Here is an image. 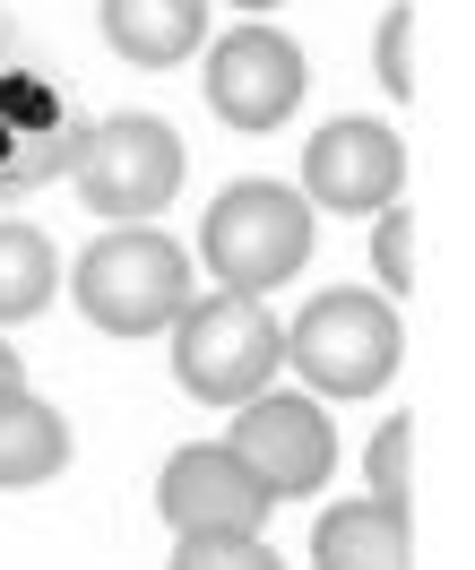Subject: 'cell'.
I'll use <instances>...</instances> for the list:
<instances>
[{"mask_svg":"<svg viewBox=\"0 0 475 570\" xmlns=\"http://www.w3.org/2000/svg\"><path fill=\"white\" fill-rule=\"evenodd\" d=\"M70 294L105 337H156L190 312V259L156 225H112L105 243H87Z\"/></svg>","mask_w":475,"mask_h":570,"instance_id":"6da1fadb","label":"cell"},{"mask_svg":"<svg viewBox=\"0 0 475 570\" xmlns=\"http://www.w3.org/2000/svg\"><path fill=\"white\" fill-rule=\"evenodd\" d=\"M406 355V328L398 312L380 303V294H355V285H337V294H311L286 328V363L311 381L320 397H372Z\"/></svg>","mask_w":475,"mask_h":570,"instance_id":"7a4b0ae2","label":"cell"},{"mask_svg":"<svg viewBox=\"0 0 475 570\" xmlns=\"http://www.w3.org/2000/svg\"><path fill=\"white\" fill-rule=\"evenodd\" d=\"M199 259H208V277L225 294L286 285L311 259V208H303V190H286V181H234L208 208V225H199Z\"/></svg>","mask_w":475,"mask_h":570,"instance_id":"3957f363","label":"cell"},{"mask_svg":"<svg viewBox=\"0 0 475 570\" xmlns=\"http://www.w3.org/2000/svg\"><path fill=\"white\" fill-rule=\"evenodd\" d=\"M286 363V328L268 321L259 294H199L182 312V337H174V381L208 406H243V397L268 390V372Z\"/></svg>","mask_w":475,"mask_h":570,"instance_id":"277c9868","label":"cell"},{"mask_svg":"<svg viewBox=\"0 0 475 570\" xmlns=\"http://www.w3.org/2000/svg\"><path fill=\"white\" fill-rule=\"evenodd\" d=\"M182 165H190L182 139L156 112H112L78 147V199L96 216H156L182 190Z\"/></svg>","mask_w":475,"mask_h":570,"instance_id":"5b68a950","label":"cell"},{"mask_svg":"<svg viewBox=\"0 0 475 570\" xmlns=\"http://www.w3.org/2000/svg\"><path fill=\"white\" fill-rule=\"evenodd\" d=\"M234 459L251 466L259 484L277 501L294 493H320L337 466V424L320 415V397H243V415H234V441H225Z\"/></svg>","mask_w":475,"mask_h":570,"instance_id":"8992f818","label":"cell"},{"mask_svg":"<svg viewBox=\"0 0 475 570\" xmlns=\"http://www.w3.org/2000/svg\"><path fill=\"white\" fill-rule=\"evenodd\" d=\"M156 510H165L174 535H259L268 510H277V493H268L225 441H199V450H174V459H165Z\"/></svg>","mask_w":475,"mask_h":570,"instance_id":"52a82bcc","label":"cell"},{"mask_svg":"<svg viewBox=\"0 0 475 570\" xmlns=\"http://www.w3.org/2000/svg\"><path fill=\"white\" fill-rule=\"evenodd\" d=\"M303 43L277 36V27H234V36L208 52V105L234 130H277L303 112Z\"/></svg>","mask_w":475,"mask_h":570,"instance_id":"ba28073f","label":"cell"},{"mask_svg":"<svg viewBox=\"0 0 475 570\" xmlns=\"http://www.w3.org/2000/svg\"><path fill=\"white\" fill-rule=\"evenodd\" d=\"M398 181H406V139L389 121H329L320 139L303 147V190L337 216H380L398 208Z\"/></svg>","mask_w":475,"mask_h":570,"instance_id":"9c48e42d","label":"cell"},{"mask_svg":"<svg viewBox=\"0 0 475 570\" xmlns=\"http://www.w3.org/2000/svg\"><path fill=\"white\" fill-rule=\"evenodd\" d=\"M311 562L320 570H415V528L398 501H337L311 528Z\"/></svg>","mask_w":475,"mask_h":570,"instance_id":"30bf717a","label":"cell"},{"mask_svg":"<svg viewBox=\"0 0 475 570\" xmlns=\"http://www.w3.org/2000/svg\"><path fill=\"white\" fill-rule=\"evenodd\" d=\"M105 36L139 70H174L208 36V0H105Z\"/></svg>","mask_w":475,"mask_h":570,"instance_id":"8fae6325","label":"cell"},{"mask_svg":"<svg viewBox=\"0 0 475 570\" xmlns=\"http://www.w3.org/2000/svg\"><path fill=\"white\" fill-rule=\"evenodd\" d=\"M70 466V424L61 406H43L36 390H9L0 397V493H27L43 475Z\"/></svg>","mask_w":475,"mask_h":570,"instance_id":"7c38bea8","label":"cell"},{"mask_svg":"<svg viewBox=\"0 0 475 570\" xmlns=\"http://www.w3.org/2000/svg\"><path fill=\"white\" fill-rule=\"evenodd\" d=\"M52 294H61V250L43 243L36 225L0 216V328H9V321H36Z\"/></svg>","mask_w":475,"mask_h":570,"instance_id":"4fadbf2b","label":"cell"},{"mask_svg":"<svg viewBox=\"0 0 475 570\" xmlns=\"http://www.w3.org/2000/svg\"><path fill=\"white\" fill-rule=\"evenodd\" d=\"M372 501H398L406 510V493H415V415H389V424L372 432Z\"/></svg>","mask_w":475,"mask_h":570,"instance_id":"5bb4252c","label":"cell"},{"mask_svg":"<svg viewBox=\"0 0 475 570\" xmlns=\"http://www.w3.org/2000/svg\"><path fill=\"white\" fill-rule=\"evenodd\" d=\"M174 570H286L268 535H174Z\"/></svg>","mask_w":475,"mask_h":570,"instance_id":"9a60e30c","label":"cell"},{"mask_svg":"<svg viewBox=\"0 0 475 570\" xmlns=\"http://www.w3.org/2000/svg\"><path fill=\"white\" fill-rule=\"evenodd\" d=\"M372 268H380V285H389V294H406V285H415V216H406V208L380 216V234H372Z\"/></svg>","mask_w":475,"mask_h":570,"instance_id":"2e32d148","label":"cell"},{"mask_svg":"<svg viewBox=\"0 0 475 570\" xmlns=\"http://www.w3.org/2000/svg\"><path fill=\"white\" fill-rule=\"evenodd\" d=\"M372 61H380V87H389V96H415V9H389Z\"/></svg>","mask_w":475,"mask_h":570,"instance_id":"e0dca14e","label":"cell"},{"mask_svg":"<svg viewBox=\"0 0 475 570\" xmlns=\"http://www.w3.org/2000/svg\"><path fill=\"white\" fill-rule=\"evenodd\" d=\"M9 390H27V372H18V355L0 346V397H9Z\"/></svg>","mask_w":475,"mask_h":570,"instance_id":"ac0fdd59","label":"cell"},{"mask_svg":"<svg viewBox=\"0 0 475 570\" xmlns=\"http://www.w3.org/2000/svg\"><path fill=\"white\" fill-rule=\"evenodd\" d=\"M234 9H277V0H234Z\"/></svg>","mask_w":475,"mask_h":570,"instance_id":"d6986e66","label":"cell"}]
</instances>
